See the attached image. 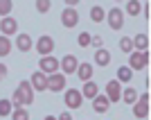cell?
Segmentation results:
<instances>
[{"label": "cell", "mask_w": 151, "mask_h": 120, "mask_svg": "<svg viewBox=\"0 0 151 120\" xmlns=\"http://www.w3.org/2000/svg\"><path fill=\"white\" fill-rule=\"evenodd\" d=\"M14 104H32V84L20 82L18 91L14 93Z\"/></svg>", "instance_id": "1"}, {"label": "cell", "mask_w": 151, "mask_h": 120, "mask_svg": "<svg viewBox=\"0 0 151 120\" xmlns=\"http://www.w3.org/2000/svg\"><path fill=\"white\" fill-rule=\"evenodd\" d=\"M147 61H149V55H147V52H131V66H129V68L140 70V68L147 66Z\"/></svg>", "instance_id": "2"}, {"label": "cell", "mask_w": 151, "mask_h": 120, "mask_svg": "<svg viewBox=\"0 0 151 120\" xmlns=\"http://www.w3.org/2000/svg\"><path fill=\"white\" fill-rule=\"evenodd\" d=\"M36 50L43 55V57H47V52L54 50V41H52L50 36H41L38 39V43H36Z\"/></svg>", "instance_id": "3"}, {"label": "cell", "mask_w": 151, "mask_h": 120, "mask_svg": "<svg viewBox=\"0 0 151 120\" xmlns=\"http://www.w3.org/2000/svg\"><path fill=\"white\" fill-rule=\"evenodd\" d=\"M61 23L65 27H75L77 23H79V16H77V12L75 9H65V12L61 14Z\"/></svg>", "instance_id": "4"}, {"label": "cell", "mask_w": 151, "mask_h": 120, "mask_svg": "<svg viewBox=\"0 0 151 120\" xmlns=\"http://www.w3.org/2000/svg\"><path fill=\"white\" fill-rule=\"evenodd\" d=\"M65 104H68V107H72V109H79V107H81V93L70 89L68 93H65Z\"/></svg>", "instance_id": "5"}, {"label": "cell", "mask_w": 151, "mask_h": 120, "mask_svg": "<svg viewBox=\"0 0 151 120\" xmlns=\"http://www.w3.org/2000/svg\"><path fill=\"white\" fill-rule=\"evenodd\" d=\"M133 113L138 116V118H145V116L149 113V95H142V100H140L138 104H135Z\"/></svg>", "instance_id": "6"}, {"label": "cell", "mask_w": 151, "mask_h": 120, "mask_svg": "<svg viewBox=\"0 0 151 120\" xmlns=\"http://www.w3.org/2000/svg\"><path fill=\"white\" fill-rule=\"evenodd\" d=\"M106 91H108V102H111V100L117 102V100L122 97V95H120V82H117V79L108 82V84H106Z\"/></svg>", "instance_id": "7"}, {"label": "cell", "mask_w": 151, "mask_h": 120, "mask_svg": "<svg viewBox=\"0 0 151 120\" xmlns=\"http://www.w3.org/2000/svg\"><path fill=\"white\" fill-rule=\"evenodd\" d=\"M108 25L113 30H122V12L120 9H111L108 12Z\"/></svg>", "instance_id": "8"}, {"label": "cell", "mask_w": 151, "mask_h": 120, "mask_svg": "<svg viewBox=\"0 0 151 120\" xmlns=\"http://www.w3.org/2000/svg\"><path fill=\"white\" fill-rule=\"evenodd\" d=\"M0 30H2V34H16L18 23H16L14 18H9V16H5V18H2V23H0Z\"/></svg>", "instance_id": "9"}, {"label": "cell", "mask_w": 151, "mask_h": 120, "mask_svg": "<svg viewBox=\"0 0 151 120\" xmlns=\"http://www.w3.org/2000/svg\"><path fill=\"white\" fill-rule=\"evenodd\" d=\"M38 66H41V70H43V73H54V70L59 68V61H57L54 57H43Z\"/></svg>", "instance_id": "10"}, {"label": "cell", "mask_w": 151, "mask_h": 120, "mask_svg": "<svg viewBox=\"0 0 151 120\" xmlns=\"http://www.w3.org/2000/svg\"><path fill=\"white\" fill-rule=\"evenodd\" d=\"M63 86H65L63 75H50V77H47V89H50V91H61Z\"/></svg>", "instance_id": "11"}, {"label": "cell", "mask_w": 151, "mask_h": 120, "mask_svg": "<svg viewBox=\"0 0 151 120\" xmlns=\"http://www.w3.org/2000/svg\"><path fill=\"white\" fill-rule=\"evenodd\" d=\"M16 45H18V50L29 52V50H32V36H29V34H18V39H16Z\"/></svg>", "instance_id": "12"}, {"label": "cell", "mask_w": 151, "mask_h": 120, "mask_svg": "<svg viewBox=\"0 0 151 120\" xmlns=\"http://www.w3.org/2000/svg\"><path fill=\"white\" fill-rule=\"evenodd\" d=\"M32 84H34V89L45 91L47 89V77H45L43 73H34V75H32Z\"/></svg>", "instance_id": "13"}, {"label": "cell", "mask_w": 151, "mask_h": 120, "mask_svg": "<svg viewBox=\"0 0 151 120\" xmlns=\"http://www.w3.org/2000/svg\"><path fill=\"white\" fill-rule=\"evenodd\" d=\"M95 61L99 63V66H108V63H111V55H108V50L99 48V50L95 52Z\"/></svg>", "instance_id": "14"}, {"label": "cell", "mask_w": 151, "mask_h": 120, "mask_svg": "<svg viewBox=\"0 0 151 120\" xmlns=\"http://www.w3.org/2000/svg\"><path fill=\"white\" fill-rule=\"evenodd\" d=\"M77 75L81 77L83 82H88L90 75H93V66H90V63H81V66H77Z\"/></svg>", "instance_id": "15"}, {"label": "cell", "mask_w": 151, "mask_h": 120, "mask_svg": "<svg viewBox=\"0 0 151 120\" xmlns=\"http://www.w3.org/2000/svg\"><path fill=\"white\" fill-rule=\"evenodd\" d=\"M93 109L97 111V113H104V111L108 109V97H104V95H97V97H95Z\"/></svg>", "instance_id": "16"}, {"label": "cell", "mask_w": 151, "mask_h": 120, "mask_svg": "<svg viewBox=\"0 0 151 120\" xmlns=\"http://www.w3.org/2000/svg\"><path fill=\"white\" fill-rule=\"evenodd\" d=\"M77 66H79V63H77V59L72 57V55H68V57L61 61V68L65 70V73H72V70H77Z\"/></svg>", "instance_id": "17"}, {"label": "cell", "mask_w": 151, "mask_h": 120, "mask_svg": "<svg viewBox=\"0 0 151 120\" xmlns=\"http://www.w3.org/2000/svg\"><path fill=\"white\" fill-rule=\"evenodd\" d=\"M133 77V70L129 68V66H120V70H117V82H131Z\"/></svg>", "instance_id": "18"}, {"label": "cell", "mask_w": 151, "mask_h": 120, "mask_svg": "<svg viewBox=\"0 0 151 120\" xmlns=\"http://www.w3.org/2000/svg\"><path fill=\"white\" fill-rule=\"evenodd\" d=\"M133 45H135L138 50H147V45H149V36H147V34H138L135 41H133Z\"/></svg>", "instance_id": "19"}, {"label": "cell", "mask_w": 151, "mask_h": 120, "mask_svg": "<svg viewBox=\"0 0 151 120\" xmlns=\"http://www.w3.org/2000/svg\"><path fill=\"white\" fill-rule=\"evenodd\" d=\"M9 52H12V41L7 36H0V57H5Z\"/></svg>", "instance_id": "20"}, {"label": "cell", "mask_w": 151, "mask_h": 120, "mask_svg": "<svg viewBox=\"0 0 151 120\" xmlns=\"http://www.w3.org/2000/svg\"><path fill=\"white\" fill-rule=\"evenodd\" d=\"M90 18H93L95 23H101V20H104V9H101V7H93V9H90Z\"/></svg>", "instance_id": "21"}, {"label": "cell", "mask_w": 151, "mask_h": 120, "mask_svg": "<svg viewBox=\"0 0 151 120\" xmlns=\"http://www.w3.org/2000/svg\"><path fill=\"white\" fill-rule=\"evenodd\" d=\"M83 95H86V97H97V84H93V82H86Z\"/></svg>", "instance_id": "22"}, {"label": "cell", "mask_w": 151, "mask_h": 120, "mask_svg": "<svg viewBox=\"0 0 151 120\" xmlns=\"http://www.w3.org/2000/svg\"><path fill=\"white\" fill-rule=\"evenodd\" d=\"M9 113H12V102L0 100V116H9Z\"/></svg>", "instance_id": "23"}, {"label": "cell", "mask_w": 151, "mask_h": 120, "mask_svg": "<svg viewBox=\"0 0 151 120\" xmlns=\"http://www.w3.org/2000/svg\"><path fill=\"white\" fill-rule=\"evenodd\" d=\"M120 48H122L124 52H131V48H133V41H131V39H124V36H122V39H120Z\"/></svg>", "instance_id": "24"}, {"label": "cell", "mask_w": 151, "mask_h": 120, "mask_svg": "<svg viewBox=\"0 0 151 120\" xmlns=\"http://www.w3.org/2000/svg\"><path fill=\"white\" fill-rule=\"evenodd\" d=\"M135 100H138V93L133 89H126L124 91V102H135Z\"/></svg>", "instance_id": "25"}, {"label": "cell", "mask_w": 151, "mask_h": 120, "mask_svg": "<svg viewBox=\"0 0 151 120\" xmlns=\"http://www.w3.org/2000/svg\"><path fill=\"white\" fill-rule=\"evenodd\" d=\"M90 34L88 32H83V34H79V45H81V48H86V45H90Z\"/></svg>", "instance_id": "26"}, {"label": "cell", "mask_w": 151, "mask_h": 120, "mask_svg": "<svg viewBox=\"0 0 151 120\" xmlns=\"http://www.w3.org/2000/svg\"><path fill=\"white\" fill-rule=\"evenodd\" d=\"M14 120H29V116H27L25 109H16L14 111Z\"/></svg>", "instance_id": "27"}, {"label": "cell", "mask_w": 151, "mask_h": 120, "mask_svg": "<svg viewBox=\"0 0 151 120\" xmlns=\"http://www.w3.org/2000/svg\"><path fill=\"white\" fill-rule=\"evenodd\" d=\"M126 9H129V14H133V16H135V14H140V2H129V5H126Z\"/></svg>", "instance_id": "28"}, {"label": "cell", "mask_w": 151, "mask_h": 120, "mask_svg": "<svg viewBox=\"0 0 151 120\" xmlns=\"http://www.w3.org/2000/svg\"><path fill=\"white\" fill-rule=\"evenodd\" d=\"M9 9H12V2H7V0H2V2H0V14H9Z\"/></svg>", "instance_id": "29"}, {"label": "cell", "mask_w": 151, "mask_h": 120, "mask_svg": "<svg viewBox=\"0 0 151 120\" xmlns=\"http://www.w3.org/2000/svg\"><path fill=\"white\" fill-rule=\"evenodd\" d=\"M38 9H41V12H47V9H50V2H38Z\"/></svg>", "instance_id": "30"}, {"label": "cell", "mask_w": 151, "mask_h": 120, "mask_svg": "<svg viewBox=\"0 0 151 120\" xmlns=\"http://www.w3.org/2000/svg\"><path fill=\"white\" fill-rule=\"evenodd\" d=\"M5 77H7V66H2V63H0V82H2Z\"/></svg>", "instance_id": "31"}, {"label": "cell", "mask_w": 151, "mask_h": 120, "mask_svg": "<svg viewBox=\"0 0 151 120\" xmlns=\"http://www.w3.org/2000/svg\"><path fill=\"white\" fill-rule=\"evenodd\" d=\"M90 43L97 45V48H101V39H99V36H93V39H90Z\"/></svg>", "instance_id": "32"}, {"label": "cell", "mask_w": 151, "mask_h": 120, "mask_svg": "<svg viewBox=\"0 0 151 120\" xmlns=\"http://www.w3.org/2000/svg\"><path fill=\"white\" fill-rule=\"evenodd\" d=\"M59 120H72V118H70V113H63V116H61Z\"/></svg>", "instance_id": "33"}, {"label": "cell", "mask_w": 151, "mask_h": 120, "mask_svg": "<svg viewBox=\"0 0 151 120\" xmlns=\"http://www.w3.org/2000/svg\"><path fill=\"white\" fill-rule=\"evenodd\" d=\"M45 120H54V118H52V116H47V118H45Z\"/></svg>", "instance_id": "34"}]
</instances>
